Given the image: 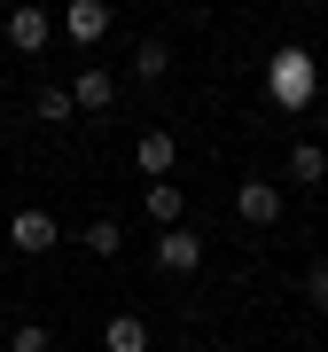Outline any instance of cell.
Wrapping results in <instances>:
<instances>
[{
    "label": "cell",
    "mask_w": 328,
    "mask_h": 352,
    "mask_svg": "<svg viewBox=\"0 0 328 352\" xmlns=\"http://www.w3.org/2000/svg\"><path fill=\"white\" fill-rule=\"evenodd\" d=\"M266 94H274L281 110H305V102H313V55H305V47H281L274 63H266Z\"/></svg>",
    "instance_id": "obj_1"
},
{
    "label": "cell",
    "mask_w": 328,
    "mask_h": 352,
    "mask_svg": "<svg viewBox=\"0 0 328 352\" xmlns=\"http://www.w3.org/2000/svg\"><path fill=\"white\" fill-rule=\"evenodd\" d=\"M156 266H164V274H196V266H203V243L188 235V227H172V235H156Z\"/></svg>",
    "instance_id": "obj_2"
},
{
    "label": "cell",
    "mask_w": 328,
    "mask_h": 352,
    "mask_svg": "<svg viewBox=\"0 0 328 352\" xmlns=\"http://www.w3.org/2000/svg\"><path fill=\"white\" fill-rule=\"evenodd\" d=\"M235 204H242V219H250V227H274V219H281V188H274V180H242Z\"/></svg>",
    "instance_id": "obj_3"
},
{
    "label": "cell",
    "mask_w": 328,
    "mask_h": 352,
    "mask_svg": "<svg viewBox=\"0 0 328 352\" xmlns=\"http://www.w3.org/2000/svg\"><path fill=\"white\" fill-rule=\"evenodd\" d=\"M47 32H55L47 8H16V16H8V47H16V55H39V47H47Z\"/></svg>",
    "instance_id": "obj_4"
},
{
    "label": "cell",
    "mask_w": 328,
    "mask_h": 352,
    "mask_svg": "<svg viewBox=\"0 0 328 352\" xmlns=\"http://www.w3.org/2000/svg\"><path fill=\"white\" fill-rule=\"evenodd\" d=\"M141 212L156 219V235H172V227H180V188H172V180H149V188H141Z\"/></svg>",
    "instance_id": "obj_5"
},
{
    "label": "cell",
    "mask_w": 328,
    "mask_h": 352,
    "mask_svg": "<svg viewBox=\"0 0 328 352\" xmlns=\"http://www.w3.org/2000/svg\"><path fill=\"white\" fill-rule=\"evenodd\" d=\"M8 235H16V251H55V219L47 212H16Z\"/></svg>",
    "instance_id": "obj_6"
},
{
    "label": "cell",
    "mask_w": 328,
    "mask_h": 352,
    "mask_svg": "<svg viewBox=\"0 0 328 352\" xmlns=\"http://www.w3.org/2000/svg\"><path fill=\"white\" fill-rule=\"evenodd\" d=\"M102 344H110V352H149V321H141V314H110Z\"/></svg>",
    "instance_id": "obj_7"
},
{
    "label": "cell",
    "mask_w": 328,
    "mask_h": 352,
    "mask_svg": "<svg viewBox=\"0 0 328 352\" xmlns=\"http://www.w3.org/2000/svg\"><path fill=\"white\" fill-rule=\"evenodd\" d=\"M71 102H78V110H110V102H117V78H110V71H78Z\"/></svg>",
    "instance_id": "obj_8"
},
{
    "label": "cell",
    "mask_w": 328,
    "mask_h": 352,
    "mask_svg": "<svg viewBox=\"0 0 328 352\" xmlns=\"http://www.w3.org/2000/svg\"><path fill=\"white\" fill-rule=\"evenodd\" d=\"M133 157H141V173H149V180H164V173H172V157H180V149H172V133L156 126V133H141V149H133Z\"/></svg>",
    "instance_id": "obj_9"
},
{
    "label": "cell",
    "mask_w": 328,
    "mask_h": 352,
    "mask_svg": "<svg viewBox=\"0 0 328 352\" xmlns=\"http://www.w3.org/2000/svg\"><path fill=\"white\" fill-rule=\"evenodd\" d=\"M63 24H71V39H102V32H110V8H102V0H71Z\"/></svg>",
    "instance_id": "obj_10"
},
{
    "label": "cell",
    "mask_w": 328,
    "mask_h": 352,
    "mask_svg": "<svg viewBox=\"0 0 328 352\" xmlns=\"http://www.w3.org/2000/svg\"><path fill=\"white\" fill-rule=\"evenodd\" d=\"M320 173H328V149H320V141H297V149H290V180H305V188H313Z\"/></svg>",
    "instance_id": "obj_11"
},
{
    "label": "cell",
    "mask_w": 328,
    "mask_h": 352,
    "mask_svg": "<svg viewBox=\"0 0 328 352\" xmlns=\"http://www.w3.org/2000/svg\"><path fill=\"white\" fill-rule=\"evenodd\" d=\"M71 110H78L71 87H39V118H47V126H71Z\"/></svg>",
    "instance_id": "obj_12"
},
{
    "label": "cell",
    "mask_w": 328,
    "mask_h": 352,
    "mask_svg": "<svg viewBox=\"0 0 328 352\" xmlns=\"http://www.w3.org/2000/svg\"><path fill=\"white\" fill-rule=\"evenodd\" d=\"M133 71H141V78H164V71H172V55H164V39H141Z\"/></svg>",
    "instance_id": "obj_13"
},
{
    "label": "cell",
    "mask_w": 328,
    "mask_h": 352,
    "mask_svg": "<svg viewBox=\"0 0 328 352\" xmlns=\"http://www.w3.org/2000/svg\"><path fill=\"white\" fill-rule=\"evenodd\" d=\"M78 243H86V251H102V258H110V251H117V219H94V227H86V235H78Z\"/></svg>",
    "instance_id": "obj_14"
},
{
    "label": "cell",
    "mask_w": 328,
    "mask_h": 352,
    "mask_svg": "<svg viewBox=\"0 0 328 352\" xmlns=\"http://www.w3.org/2000/svg\"><path fill=\"white\" fill-rule=\"evenodd\" d=\"M8 352H47V329H39V321H24V329L8 337Z\"/></svg>",
    "instance_id": "obj_15"
},
{
    "label": "cell",
    "mask_w": 328,
    "mask_h": 352,
    "mask_svg": "<svg viewBox=\"0 0 328 352\" xmlns=\"http://www.w3.org/2000/svg\"><path fill=\"white\" fill-rule=\"evenodd\" d=\"M305 298H313V305H320V314H328V258L313 266V274H305Z\"/></svg>",
    "instance_id": "obj_16"
},
{
    "label": "cell",
    "mask_w": 328,
    "mask_h": 352,
    "mask_svg": "<svg viewBox=\"0 0 328 352\" xmlns=\"http://www.w3.org/2000/svg\"><path fill=\"white\" fill-rule=\"evenodd\" d=\"M219 352H235V344H219Z\"/></svg>",
    "instance_id": "obj_17"
}]
</instances>
